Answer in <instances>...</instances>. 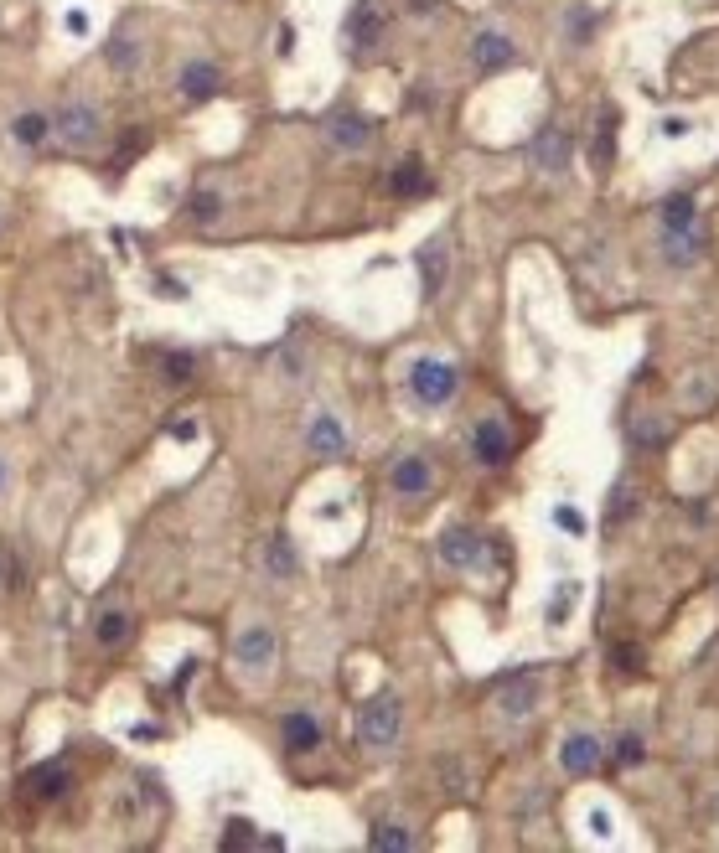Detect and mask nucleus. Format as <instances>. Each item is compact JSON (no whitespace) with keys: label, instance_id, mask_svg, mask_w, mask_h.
I'll return each instance as SVG.
<instances>
[{"label":"nucleus","instance_id":"nucleus-1","mask_svg":"<svg viewBox=\"0 0 719 853\" xmlns=\"http://www.w3.org/2000/svg\"><path fill=\"white\" fill-rule=\"evenodd\" d=\"M399 729H404V704L394 693H378L373 704H363V714H357V740L373 745V750H388L399 740Z\"/></svg>","mask_w":719,"mask_h":853},{"label":"nucleus","instance_id":"nucleus-2","mask_svg":"<svg viewBox=\"0 0 719 853\" xmlns=\"http://www.w3.org/2000/svg\"><path fill=\"white\" fill-rule=\"evenodd\" d=\"M409 388H414V399L425 404V409H440V404L456 399L461 373L451 368V362H440V357H419L414 368H409Z\"/></svg>","mask_w":719,"mask_h":853},{"label":"nucleus","instance_id":"nucleus-3","mask_svg":"<svg viewBox=\"0 0 719 853\" xmlns=\"http://www.w3.org/2000/svg\"><path fill=\"white\" fill-rule=\"evenodd\" d=\"M52 130L63 135V145H73V150H88L99 135H104V114L88 104V99H78V104H63L52 114Z\"/></svg>","mask_w":719,"mask_h":853},{"label":"nucleus","instance_id":"nucleus-4","mask_svg":"<svg viewBox=\"0 0 719 853\" xmlns=\"http://www.w3.org/2000/svg\"><path fill=\"white\" fill-rule=\"evenodd\" d=\"M383 32H388L383 0H363V6L352 11V21H347V42H352V52H373V47L383 42Z\"/></svg>","mask_w":719,"mask_h":853},{"label":"nucleus","instance_id":"nucleus-5","mask_svg":"<svg viewBox=\"0 0 719 853\" xmlns=\"http://www.w3.org/2000/svg\"><path fill=\"white\" fill-rule=\"evenodd\" d=\"M471 455L482 466H502L507 455H513V435H507V424L502 419H482V424H476V430H471Z\"/></svg>","mask_w":719,"mask_h":853},{"label":"nucleus","instance_id":"nucleus-6","mask_svg":"<svg viewBox=\"0 0 719 853\" xmlns=\"http://www.w3.org/2000/svg\"><path fill=\"white\" fill-rule=\"evenodd\" d=\"M528 156H533V166L538 171H549V176H559V171H569V135L564 130H554V125H544L533 140H528Z\"/></svg>","mask_w":719,"mask_h":853},{"label":"nucleus","instance_id":"nucleus-7","mask_svg":"<svg viewBox=\"0 0 719 853\" xmlns=\"http://www.w3.org/2000/svg\"><path fill=\"white\" fill-rule=\"evenodd\" d=\"M233 652H238V662H244V667H254V673H264V667L275 662L280 642H275V631H269V626H249V631H238Z\"/></svg>","mask_w":719,"mask_h":853},{"label":"nucleus","instance_id":"nucleus-8","mask_svg":"<svg viewBox=\"0 0 719 853\" xmlns=\"http://www.w3.org/2000/svg\"><path fill=\"white\" fill-rule=\"evenodd\" d=\"M326 135H332V145H342V150H363L373 140V119L357 114V109H342V114L326 119Z\"/></svg>","mask_w":719,"mask_h":853},{"label":"nucleus","instance_id":"nucleus-9","mask_svg":"<svg viewBox=\"0 0 719 853\" xmlns=\"http://www.w3.org/2000/svg\"><path fill=\"white\" fill-rule=\"evenodd\" d=\"M497 704H502V714H507V719L533 714V704H538V673H518V678H507V683L497 688Z\"/></svg>","mask_w":719,"mask_h":853},{"label":"nucleus","instance_id":"nucleus-10","mask_svg":"<svg viewBox=\"0 0 719 853\" xmlns=\"http://www.w3.org/2000/svg\"><path fill=\"white\" fill-rule=\"evenodd\" d=\"M440 559L451 564V569L476 564V559H482V533H471V528H445V533H440Z\"/></svg>","mask_w":719,"mask_h":853},{"label":"nucleus","instance_id":"nucleus-11","mask_svg":"<svg viewBox=\"0 0 719 853\" xmlns=\"http://www.w3.org/2000/svg\"><path fill=\"white\" fill-rule=\"evenodd\" d=\"M471 57H476V68L482 73H502V68H513V42H507L502 32H476V42H471Z\"/></svg>","mask_w":719,"mask_h":853},{"label":"nucleus","instance_id":"nucleus-12","mask_svg":"<svg viewBox=\"0 0 719 853\" xmlns=\"http://www.w3.org/2000/svg\"><path fill=\"white\" fill-rule=\"evenodd\" d=\"M26 797L32 802H52V797H63L68 791V766L63 760H47V766H37V771H26Z\"/></svg>","mask_w":719,"mask_h":853},{"label":"nucleus","instance_id":"nucleus-13","mask_svg":"<svg viewBox=\"0 0 719 853\" xmlns=\"http://www.w3.org/2000/svg\"><path fill=\"white\" fill-rule=\"evenodd\" d=\"M280 735H285V750L290 755H306V750L321 745V719H311L306 709H290L285 724H280Z\"/></svg>","mask_w":719,"mask_h":853},{"label":"nucleus","instance_id":"nucleus-14","mask_svg":"<svg viewBox=\"0 0 719 853\" xmlns=\"http://www.w3.org/2000/svg\"><path fill=\"white\" fill-rule=\"evenodd\" d=\"M559 766H564L569 776L595 771V766H601V740H595V735H569L564 750H559Z\"/></svg>","mask_w":719,"mask_h":853},{"label":"nucleus","instance_id":"nucleus-15","mask_svg":"<svg viewBox=\"0 0 719 853\" xmlns=\"http://www.w3.org/2000/svg\"><path fill=\"white\" fill-rule=\"evenodd\" d=\"M419 274H425V295H440L445 290V274H451V243L435 238L419 249Z\"/></svg>","mask_w":719,"mask_h":853},{"label":"nucleus","instance_id":"nucleus-16","mask_svg":"<svg viewBox=\"0 0 719 853\" xmlns=\"http://www.w3.org/2000/svg\"><path fill=\"white\" fill-rule=\"evenodd\" d=\"M430 466L425 461H419V455H404V461L394 466V471H388V486H394V492L399 497H425L430 492Z\"/></svg>","mask_w":719,"mask_h":853},{"label":"nucleus","instance_id":"nucleus-17","mask_svg":"<svg viewBox=\"0 0 719 853\" xmlns=\"http://www.w3.org/2000/svg\"><path fill=\"white\" fill-rule=\"evenodd\" d=\"M218 83H223V73H218L213 63H187V68H182V99L207 104V99L218 94Z\"/></svg>","mask_w":719,"mask_h":853},{"label":"nucleus","instance_id":"nucleus-18","mask_svg":"<svg viewBox=\"0 0 719 853\" xmlns=\"http://www.w3.org/2000/svg\"><path fill=\"white\" fill-rule=\"evenodd\" d=\"M306 440H311V450H316V455H342V445H347L342 424H337L332 414H316V419H311V430H306Z\"/></svg>","mask_w":719,"mask_h":853},{"label":"nucleus","instance_id":"nucleus-19","mask_svg":"<svg viewBox=\"0 0 719 853\" xmlns=\"http://www.w3.org/2000/svg\"><path fill=\"white\" fill-rule=\"evenodd\" d=\"M47 135H52V119H47V114H37V109H26V114H16V119H11V140H16V145H26V150H37Z\"/></svg>","mask_w":719,"mask_h":853},{"label":"nucleus","instance_id":"nucleus-20","mask_svg":"<svg viewBox=\"0 0 719 853\" xmlns=\"http://www.w3.org/2000/svg\"><path fill=\"white\" fill-rule=\"evenodd\" d=\"M388 187H394L399 197H425V192H430V176H425V166H419V161L409 156V161H399V166H394Z\"/></svg>","mask_w":719,"mask_h":853},{"label":"nucleus","instance_id":"nucleus-21","mask_svg":"<svg viewBox=\"0 0 719 853\" xmlns=\"http://www.w3.org/2000/svg\"><path fill=\"white\" fill-rule=\"evenodd\" d=\"M94 636H99L104 652L125 647V642H130V616H125V611H104V616L94 621Z\"/></svg>","mask_w":719,"mask_h":853},{"label":"nucleus","instance_id":"nucleus-22","mask_svg":"<svg viewBox=\"0 0 719 853\" xmlns=\"http://www.w3.org/2000/svg\"><path fill=\"white\" fill-rule=\"evenodd\" d=\"M694 212H699L694 197H683V192L668 197L663 202V233H694Z\"/></svg>","mask_w":719,"mask_h":853},{"label":"nucleus","instance_id":"nucleus-23","mask_svg":"<svg viewBox=\"0 0 719 853\" xmlns=\"http://www.w3.org/2000/svg\"><path fill=\"white\" fill-rule=\"evenodd\" d=\"M187 218H192V223H202V228H207V223H218V218H223V192H213V187L192 192V197H187Z\"/></svg>","mask_w":719,"mask_h":853},{"label":"nucleus","instance_id":"nucleus-24","mask_svg":"<svg viewBox=\"0 0 719 853\" xmlns=\"http://www.w3.org/2000/svg\"><path fill=\"white\" fill-rule=\"evenodd\" d=\"M264 564H269V574H275V580H290V574H295V548H290V538H285V533L269 538Z\"/></svg>","mask_w":719,"mask_h":853},{"label":"nucleus","instance_id":"nucleus-25","mask_svg":"<svg viewBox=\"0 0 719 853\" xmlns=\"http://www.w3.org/2000/svg\"><path fill=\"white\" fill-rule=\"evenodd\" d=\"M373 848L378 853H409L414 838H409V828H399V822H378V828H373Z\"/></svg>","mask_w":719,"mask_h":853},{"label":"nucleus","instance_id":"nucleus-26","mask_svg":"<svg viewBox=\"0 0 719 853\" xmlns=\"http://www.w3.org/2000/svg\"><path fill=\"white\" fill-rule=\"evenodd\" d=\"M223 848H280V838H254V822H228Z\"/></svg>","mask_w":719,"mask_h":853},{"label":"nucleus","instance_id":"nucleus-27","mask_svg":"<svg viewBox=\"0 0 719 853\" xmlns=\"http://www.w3.org/2000/svg\"><path fill=\"white\" fill-rule=\"evenodd\" d=\"M161 373H166V383H192L197 357H192V352H166V357H161Z\"/></svg>","mask_w":719,"mask_h":853},{"label":"nucleus","instance_id":"nucleus-28","mask_svg":"<svg viewBox=\"0 0 719 853\" xmlns=\"http://www.w3.org/2000/svg\"><path fill=\"white\" fill-rule=\"evenodd\" d=\"M595 125H601V130H595V161L606 166L611 150H616V140H611V135H616V109H601V119H595Z\"/></svg>","mask_w":719,"mask_h":853},{"label":"nucleus","instance_id":"nucleus-29","mask_svg":"<svg viewBox=\"0 0 719 853\" xmlns=\"http://www.w3.org/2000/svg\"><path fill=\"white\" fill-rule=\"evenodd\" d=\"M699 259V243H694V233H668V264H694Z\"/></svg>","mask_w":719,"mask_h":853},{"label":"nucleus","instance_id":"nucleus-30","mask_svg":"<svg viewBox=\"0 0 719 853\" xmlns=\"http://www.w3.org/2000/svg\"><path fill=\"white\" fill-rule=\"evenodd\" d=\"M109 63H114L119 73H135V63H140V47H135L130 37H114V42H109Z\"/></svg>","mask_w":719,"mask_h":853},{"label":"nucleus","instance_id":"nucleus-31","mask_svg":"<svg viewBox=\"0 0 719 853\" xmlns=\"http://www.w3.org/2000/svg\"><path fill=\"white\" fill-rule=\"evenodd\" d=\"M668 440V424L663 419H637L632 424V445H663Z\"/></svg>","mask_w":719,"mask_h":853},{"label":"nucleus","instance_id":"nucleus-32","mask_svg":"<svg viewBox=\"0 0 719 853\" xmlns=\"http://www.w3.org/2000/svg\"><path fill=\"white\" fill-rule=\"evenodd\" d=\"M642 755H647V750H642L637 735H621V740H616V760H621V766H637Z\"/></svg>","mask_w":719,"mask_h":853},{"label":"nucleus","instance_id":"nucleus-33","mask_svg":"<svg viewBox=\"0 0 719 853\" xmlns=\"http://www.w3.org/2000/svg\"><path fill=\"white\" fill-rule=\"evenodd\" d=\"M575 595H580V590H575V580L554 590V605H549V621H554V626H559V616H564V605H575Z\"/></svg>","mask_w":719,"mask_h":853},{"label":"nucleus","instance_id":"nucleus-34","mask_svg":"<svg viewBox=\"0 0 719 853\" xmlns=\"http://www.w3.org/2000/svg\"><path fill=\"white\" fill-rule=\"evenodd\" d=\"M632 507H637V497H632V481H621V486H616V502H611V517L621 523V517L632 512Z\"/></svg>","mask_w":719,"mask_h":853},{"label":"nucleus","instance_id":"nucleus-35","mask_svg":"<svg viewBox=\"0 0 719 853\" xmlns=\"http://www.w3.org/2000/svg\"><path fill=\"white\" fill-rule=\"evenodd\" d=\"M554 523L569 528V533H585V517H580L575 507H554Z\"/></svg>","mask_w":719,"mask_h":853},{"label":"nucleus","instance_id":"nucleus-36","mask_svg":"<svg viewBox=\"0 0 719 853\" xmlns=\"http://www.w3.org/2000/svg\"><path fill=\"white\" fill-rule=\"evenodd\" d=\"M156 290H161L166 300H182V295H187V285H182V280H171V274H161V280H156Z\"/></svg>","mask_w":719,"mask_h":853},{"label":"nucleus","instance_id":"nucleus-37","mask_svg":"<svg viewBox=\"0 0 719 853\" xmlns=\"http://www.w3.org/2000/svg\"><path fill=\"white\" fill-rule=\"evenodd\" d=\"M275 52H280V57L295 52V26H280V32H275Z\"/></svg>","mask_w":719,"mask_h":853},{"label":"nucleus","instance_id":"nucleus-38","mask_svg":"<svg viewBox=\"0 0 719 853\" xmlns=\"http://www.w3.org/2000/svg\"><path fill=\"white\" fill-rule=\"evenodd\" d=\"M590 833H595V838H611V817H606L601 807L590 812Z\"/></svg>","mask_w":719,"mask_h":853},{"label":"nucleus","instance_id":"nucleus-39","mask_svg":"<svg viewBox=\"0 0 719 853\" xmlns=\"http://www.w3.org/2000/svg\"><path fill=\"white\" fill-rule=\"evenodd\" d=\"M616 662L626 667V673H637V667H642V652H637V647H621V652H616Z\"/></svg>","mask_w":719,"mask_h":853},{"label":"nucleus","instance_id":"nucleus-40","mask_svg":"<svg viewBox=\"0 0 719 853\" xmlns=\"http://www.w3.org/2000/svg\"><path fill=\"white\" fill-rule=\"evenodd\" d=\"M569 32L585 37V32H590V11H575V16H569Z\"/></svg>","mask_w":719,"mask_h":853},{"label":"nucleus","instance_id":"nucleus-41","mask_svg":"<svg viewBox=\"0 0 719 853\" xmlns=\"http://www.w3.org/2000/svg\"><path fill=\"white\" fill-rule=\"evenodd\" d=\"M171 435H176V440H197V424H192V419H182V424H176Z\"/></svg>","mask_w":719,"mask_h":853},{"label":"nucleus","instance_id":"nucleus-42","mask_svg":"<svg viewBox=\"0 0 719 853\" xmlns=\"http://www.w3.org/2000/svg\"><path fill=\"white\" fill-rule=\"evenodd\" d=\"M68 32H88V16L83 11H68Z\"/></svg>","mask_w":719,"mask_h":853},{"label":"nucleus","instance_id":"nucleus-43","mask_svg":"<svg viewBox=\"0 0 719 853\" xmlns=\"http://www.w3.org/2000/svg\"><path fill=\"white\" fill-rule=\"evenodd\" d=\"M0 486H6V461H0Z\"/></svg>","mask_w":719,"mask_h":853}]
</instances>
